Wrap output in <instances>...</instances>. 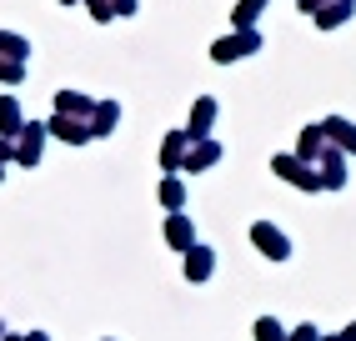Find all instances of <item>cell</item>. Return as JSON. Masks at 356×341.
I'll return each mask as SVG.
<instances>
[{
	"mask_svg": "<svg viewBox=\"0 0 356 341\" xmlns=\"http://www.w3.org/2000/svg\"><path fill=\"white\" fill-rule=\"evenodd\" d=\"M251 236H256V246H266V256H271V261H281V256H286V236H281V231H271V226H256Z\"/></svg>",
	"mask_w": 356,
	"mask_h": 341,
	"instance_id": "obj_1",
	"label": "cell"
},
{
	"mask_svg": "<svg viewBox=\"0 0 356 341\" xmlns=\"http://www.w3.org/2000/svg\"><path fill=\"white\" fill-rule=\"evenodd\" d=\"M246 45H251V40H221V45H216V61H231V56H246Z\"/></svg>",
	"mask_w": 356,
	"mask_h": 341,
	"instance_id": "obj_2",
	"label": "cell"
},
{
	"mask_svg": "<svg viewBox=\"0 0 356 341\" xmlns=\"http://www.w3.org/2000/svg\"><path fill=\"white\" fill-rule=\"evenodd\" d=\"M256 336H261V341H286V336H281V326L271 322V316H261V322H256Z\"/></svg>",
	"mask_w": 356,
	"mask_h": 341,
	"instance_id": "obj_3",
	"label": "cell"
},
{
	"mask_svg": "<svg viewBox=\"0 0 356 341\" xmlns=\"http://www.w3.org/2000/svg\"><path fill=\"white\" fill-rule=\"evenodd\" d=\"M186 271H191V276H206V271H211V256H206V251H196L191 261H186Z\"/></svg>",
	"mask_w": 356,
	"mask_h": 341,
	"instance_id": "obj_4",
	"label": "cell"
},
{
	"mask_svg": "<svg viewBox=\"0 0 356 341\" xmlns=\"http://www.w3.org/2000/svg\"><path fill=\"white\" fill-rule=\"evenodd\" d=\"M171 241H176V246H186V241H191V231H186V221H171Z\"/></svg>",
	"mask_w": 356,
	"mask_h": 341,
	"instance_id": "obj_5",
	"label": "cell"
},
{
	"mask_svg": "<svg viewBox=\"0 0 356 341\" xmlns=\"http://www.w3.org/2000/svg\"><path fill=\"white\" fill-rule=\"evenodd\" d=\"M296 341H316V336H312V326H301V336H296Z\"/></svg>",
	"mask_w": 356,
	"mask_h": 341,
	"instance_id": "obj_6",
	"label": "cell"
}]
</instances>
